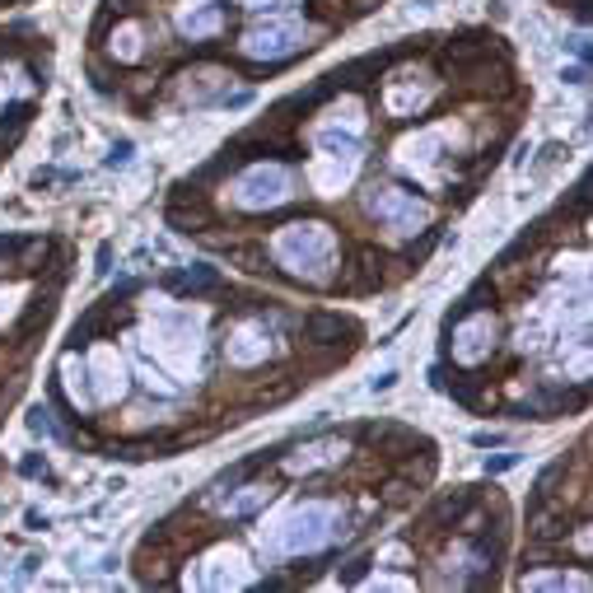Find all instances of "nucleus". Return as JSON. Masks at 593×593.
<instances>
[{
	"label": "nucleus",
	"mask_w": 593,
	"mask_h": 593,
	"mask_svg": "<svg viewBox=\"0 0 593 593\" xmlns=\"http://www.w3.org/2000/svg\"><path fill=\"white\" fill-rule=\"evenodd\" d=\"M299 43H304V28H294V23H271V28H253V33L243 38V52H253V56H285V52H294Z\"/></svg>",
	"instance_id": "obj_1"
},
{
	"label": "nucleus",
	"mask_w": 593,
	"mask_h": 593,
	"mask_svg": "<svg viewBox=\"0 0 593 593\" xmlns=\"http://www.w3.org/2000/svg\"><path fill=\"white\" fill-rule=\"evenodd\" d=\"M370 211L379 215V220L397 224V229H411V224L426 215V206L416 201V196H397L392 187H383V192H374V196H370Z\"/></svg>",
	"instance_id": "obj_2"
},
{
	"label": "nucleus",
	"mask_w": 593,
	"mask_h": 593,
	"mask_svg": "<svg viewBox=\"0 0 593 593\" xmlns=\"http://www.w3.org/2000/svg\"><path fill=\"white\" fill-rule=\"evenodd\" d=\"M285 187H290V182H285V173H276V168H271V173H253V178H243V187H238V201L243 206H276L280 196H285Z\"/></svg>",
	"instance_id": "obj_3"
},
{
	"label": "nucleus",
	"mask_w": 593,
	"mask_h": 593,
	"mask_svg": "<svg viewBox=\"0 0 593 593\" xmlns=\"http://www.w3.org/2000/svg\"><path fill=\"white\" fill-rule=\"evenodd\" d=\"M304 332H309L314 346H336L341 336H355V323L341 314H309L304 318Z\"/></svg>",
	"instance_id": "obj_4"
},
{
	"label": "nucleus",
	"mask_w": 593,
	"mask_h": 593,
	"mask_svg": "<svg viewBox=\"0 0 593 593\" xmlns=\"http://www.w3.org/2000/svg\"><path fill=\"white\" fill-rule=\"evenodd\" d=\"M327 523H332V509L309 504V509L290 523V547H318V542L327 538Z\"/></svg>",
	"instance_id": "obj_5"
},
{
	"label": "nucleus",
	"mask_w": 593,
	"mask_h": 593,
	"mask_svg": "<svg viewBox=\"0 0 593 593\" xmlns=\"http://www.w3.org/2000/svg\"><path fill=\"white\" fill-rule=\"evenodd\" d=\"M52 318H56V290H47V294H38V299L23 309V318H19V327H14V332H19V336H33L38 327H47Z\"/></svg>",
	"instance_id": "obj_6"
},
{
	"label": "nucleus",
	"mask_w": 593,
	"mask_h": 593,
	"mask_svg": "<svg viewBox=\"0 0 593 593\" xmlns=\"http://www.w3.org/2000/svg\"><path fill=\"white\" fill-rule=\"evenodd\" d=\"M28 122H33V103H5V108H0V140L14 145V140L28 131Z\"/></svg>",
	"instance_id": "obj_7"
},
{
	"label": "nucleus",
	"mask_w": 593,
	"mask_h": 593,
	"mask_svg": "<svg viewBox=\"0 0 593 593\" xmlns=\"http://www.w3.org/2000/svg\"><path fill=\"white\" fill-rule=\"evenodd\" d=\"M220 285V271L215 267H196V271H182V276H168V290L178 294H201V290H215Z\"/></svg>",
	"instance_id": "obj_8"
},
{
	"label": "nucleus",
	"mask_w": 593,
	"mask_h": 593,
	"mask_svg": "<svg viewBox=\"0 0 593 593\" xmlns=\"http://www.w3.org/2000/svg\"><path fill=\"white\" fill-rule=\"evenodd\" d=\"M103 332H108V318H103V304H99V309H89V314H84L75 327H70V350L89 346L94 336H103Z\"/></svg>",
	"instance_id": "obj_9"
},
{
	"label": "nucleus",
	"mask_w": 593,
	"mask_h": 593,
	"mask_svg": "<svg viewBox=\"0 0 593 593\" xmlns=\"http://www.w3.org/2000/svg\"><path fill=\"white\" fill-rule=\"evenodd\" d=\"M435 243H439V229H430V234L421 238V243H416L411 253H406V262H426V257H430V248H435Z\"/></svg>",
	"instance_id": "obj_10"
},
{
	"label": "nucleus",
	"mask_w": 593,
	"mask_h": 593,
	"mask_svg": "<svg viewBox=\"0 0 593 593\" xmlns=\"http://www.w3.org/2000/svg\"><path fill=\"white\" fill-rule=\"evenodd\" d=\"M19 472H23V477H43V482H52V472H47V462H43V458H23V462H19Z\"/></svg>",
	"instance_id": "obj_11"
},
{
	"label": "nucleus",
	"mask_w": 593,
	"mask_h": 593,
	"mask_svg": "<svg viewBox=\"0 0 593 593\" xmlns=\"http://www.w3.org/2000/svg\"><path fill=\"white\" fill-rule=\"evenodd\" d=\"M131 159V140H122V145H112V155H108V164L117 168V164H126Z\"/></svg>",
	"instance_id": "obj_12"
},
{
	"label": "nucleus",
	"mask_w": 593,
	"mask_h": 593,
	"mask_svg": "<svg viewBox=\"0 0 593 593\" xmlns=\"http://www.w3.org/2000/svg\"><path fill=\"white\" fill-rule=\"evenodd\" d=\"M519 462V453H504V458H495V462H486V472H509Z\"/></svg>",
	"instance_id": "obj_13"
}]
</instances>
